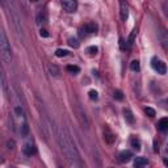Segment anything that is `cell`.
<instances>
[{
    "label": "cell",
    "instance_id": "obj_1",
    "mask_svg": "<svg viewBox=\"0 0 168 168\" xmlns=\"http://www.w3.org/2000/svg\"><path fill=\"white\" fill-rule=\"evenodd\" d=\"M57 139H58L59 147L62 150V152L64 154L66 159L70 162V164L72 166H80V158H79V152H78L75 143L71 138L70 133L66 129H59L58 134H57Z\"/></svg>",
    "mask_w": 168,
    "mask_h": 168
},
{
    "label": "cell",
    "instance_id": "obj_2",
    "mask_svg": "<svg viewBox=\"0 0 168 168\" xmlns=\"http://www.w3.org/2000/svg\"><path fill=\"white\" fill-rule=\"evenodd\" d=\"M7 11V16L9 19V25L12 26L13 32L17 34V37L20 40H24V29H23V24H21V19L19 16L15 4H13L12 0H5V4L3 7Z\"/></svg>",
    "mask_w": 168,
    "mask_h": 168
},
{
    "label": "cell",
    "instance_id": "obj_3",
    "mask_svg": "<svg viewBox=\"0 0 168 168\" xmlns=\"http://www.w3.org/2000/svg\"><path fill=\"white\" fill-rule=\"evenodd\" d=\"M0 58L4 63H11L12 60V49L11 44L7 38V34L4 30L0 28Z\"/></svg>",
    "mask_w": 168,
    "mask_h": 168
},
{
    "label": "cell",
    "instance_id": "obj_4",
    "mask_svg": "<svg viewBox=\"0 0 168 168\" xmlns=\"http://www.w3.org/2000/svg\"><path fill=\"white\" fill-rule=\"evenodd\" d=\"M151 66H152V69L156 71L158 74L160 75H166L167 72V66H166V63L163 62V60H160L158 58H152L151 60Z\"/></svg>",
    "mask_w": 168,
    "mask_h": 168
},
{
    "label": "cell",
    "instance_id": "obj_5",
    "mask_svg": "<svg viewBox=\"0 0 168 168\" xmlns=\"http://www.w3.org/2000/svg\"><path fill=\"white\" fill-rule=\"evenodd\" d=\"M60 4L66 12L71 13L76 11V0H60Z\"/></svg>",
    "mask_w": 168,
    "mask_h": 168
},
{
    "label": "cell",
    "instance_id": "obj_6",
    "mask_svg": "<svg viewBox=\"0 0 168 168\" xmlns=\"http://www.w3.org/2000/svg\"><path fill=\"white\" fill-rule=\"evenodd\" d=\"M120 15H121V20L126 21L127 16H129V8H127V4L124 2V0L120 2Z\"/></svg>",
    "mask_w": 168,
    "mask_h": 168
},
{
    "label": "cell",
    "instance_id": "obj_7",
    "mask_svg": "<svg viewBox=\"0 0 168 168\" xmlns=\"http://www.w3.org/2000/svg\"><path fill=\"white\" fill-rule=\"evenodd\" d=\"M0 84H2L4 93H7L8 92V81H7V76L4 74V70H3L2 64H0Z\"/></svg>",
    "mask_w": 168,
    "mask_h": 168
},
{
    "label": "cell",
    "instance_id": "obj_8",
    "mask_svg": "<svg viewBox=\"0 0 168 168\" xmlns=\"http://www.w3.org/2000/svg\"><path fill=\"white\" fill-rule=\"evenodd\" d=\"M131 158H133V154H131L130 151H122L120 154V160L122 163H125V162H129Z\"/></svg>",
    "mask_w": 168,
    "mask_h": 168
},
{
    "label": "cell",
    "instance_id": "obj_9",
    "mask_svg": "<svg viewBox=\"0 0 168 168\" xmlns=\"http://www.w3.org/2000/svg\"><path fill=\"white\" fill-rule=\"evenodd\" d=\"M158 129L160 131H167V129H168V118L164 117V118L160 120L158 122Z\"/></svg>",
    "mask_w": 168,
    "mask_h": 168
},
{
    "label": "cell",
    "instance_id": "obj_10",
    "mask_svg": "<svg viewBox=\"0 0 168 168\" xmlns=\"http://www.w3.org/2000/svg\"><path fill=\"white\" fill-rule=\"evenodd\" d=\"M84 30L87 32V33H96V32H97V25L95 23H89L87 25H84Z\"/></svg>",
    "mask_w": 168,
    "mask_h": 168
},
{
    "label": "cell",
    "instance_id": "obj_11",
    "mask_svg": "<svg viewBox=\"0 0 168 168\" xmlns=\"http://www.w3.org/2000/svg\"><path fill=\"white\" fill-rule=\"evenodd\" d=\"M24 154L25 155H28V156H30V155H33V154H35V147L32 143L29 145H25V147H24Z\"/></svg>",
    "mask_w": 168,
    "mask_h": 168
},
{
    "label": "cell",
    "instance_id": "obj_12",
    "mask_svg": "<svg viewBox=\"0 0 168 168\" xmlns=\"http://www.w3.org/2000/svg\"><path fill=\"white\" fill-rule=\"evenodd\" d=\"M148 164V160L146 158H135L134 160V166L135 167H145Z\"/></svg>",
    "mask_w": 168,
    "mask_h": 168
},
{
    "label": "cell",
    "instance_id": "obj_13",
    "mask_svg": "<svg viewBox=\"0 0 168 168\" xmlns=\"http://www.w3.org/2000/svg\"><path fill=\"white\" fill-rule=\"evenodd\" d=\"M104 135H105V141L108 142V143H113V142H114V139H116V137H114V135H113L112 133H110V131L108 130V129L105 130Z\"/></svg>",
    "mask_w": 168,
    "mask_h": 168
},
{
    "label": "cell",
    "instance_id": "obj_14",
    "mask_svg": "<svg viewBox=\"0 0 168 168\" xmlns=\"http://www.w3.org/2000/svg\"><path fill=\"white\" fill-rule=\"evenodd\" d=\"M124 114H125V118H126L127 122H130V124H133V122H134L133 113H131L129 109H125V110H124Z\"/></svg>",
    "mask_w": 168,
    "mask_h": 168
},
{
    "label": "cell",
    "instance_id": "obj_15",
    "mask_svg": "<svg viewBox=\"0 0 168 168\" xmlns=\"http://www.w3.org/2000/svg\"><path fill=\"white\" fill-rule=\"evenodd\" d=\"M69 45L74 49H78L79 47V41H78L75 37H71V38H69Z\"/></svg>",
    "mask_w": 168,
    "mask_h": 168
},
{
    "label": "cell",
    "instance_id": "obj_16",
    "mask_svg": "<svg viewBox=\"0 0 168 168\" xmlns=\"http://www.w3.org/2000/svg\"><path fill=\"white\" fill-rule=\"evenodd\" d=\"M131 146H133V148L137 150V151H139V150H141V142H139L137 138L131 139Z\"/></svg>",
    "mask_w": 168,
    "mask_h": 168
},
{
    "label": "cell",
    "instance_id": "obj_17",
    "mask_svg": "<svg viewBox=\"0 0 168 168\" xmlns=\"http://www.w3.org/2000/svg\"><path fill=\"white\" fill-rule=\"evenodd\" d=\"M49 70H50V72H51V75H54V76L59 75V69L55 66V64H50V66H49Z\"/></svg>",
    "mask_w": 168,
    "mask_h": 168
},
{
    "label": "cell",
    "instance_id": "obj_18",
    "mask_svg": "<svg viewBox=\"0 0 168 168\" xmlns=\"http://www.w3.org/2000/svg\"><path fill=\"white\" fill-rule=\"evenodd\" d=\"M69 72H71V74H74V75H76L78 72L80 71V69L78 66H67V69H66Z\"/></svg>",
    "mask_w": 168,
    "mask_h": 168
},
{
    "label": "cell",
    "instance_id": "obj_19",
    "mask_svg": "<svg viewBox=\"0 0 168 168\" xmlns=\"http://www.w3.org/2000/svg\"><path fill=\"white\" fill-rule=\"evenodd\" d=\"M55 55L59 57V58H62V57H67L69 55V51H67V50H63V49H58L55 51Z\"/></svg>",
    "mask_w": 168,
    "mask_h": 168
},
{
    "label": "cell",
    "instance_id": "obj_20",
    "mask_svg": "<svg viewBox=\"0 0 168 168\" xmlns=\"http://www.w3.org/2000/svg\"><path fill=\"white\" fill-rule=\"evenodd\" d=\"M46 20H47V16H46L45 12H40V13H38V17H37L38 23H46Z\"/></svg>",
    "mask_w": 168,
    "mask_h": 168
},
{
    "label": "cell",
    "instance_id": "obj_21",
    "mask_svg": "<svg viewBox=\"0 0 168 168\" xmlns=\"http://www.w3.org/2000/svg\"><path fill=\"white\" fill-rule=\"evenodd\" d=\"M130 69L133 71H139V69H141V66H139V62L138 60H133L130 64Z\"/></svg>",
    "mask_w": 168,
    "mask_h": 168
},
{
    "label": "cell",
    "instance_id": "obj_22",
    "mask_svg": "<svg viewBox=\"0 0 168 168\" xmlns=\"http://www.w3.org/2000/svg\"><path fill=\"white\" fill-rule=\"evenodd\" d=\"M114 99H116V100H118V101H121V100L124 99V93L120 91V89L114 91Z\"/></svg>",
    "mask_w": 168,
    "mask_h": 168
},
{
    "label": "cell",
    "instance_id": "obj_23",
    "mask_svg": "<svg viewBox=\"0 0 168 168\" xmlns=\"http://www.w3.org/2000/svg\"><path fill=\"white\" fill-rule=\"evenodd\" d=\"M15 112H16V114L19 117H24V110H23V108H21V106L17 105L16 108H15Z\"/></svg>",
    "mask_w": 168,
    "mask_h": 168
},
{
    "label": "cell",
    "instance_id": "obj_24",
    "mask_svg": "<svg viewBox=\"0 0 168 168\" xmlns=\"http://www.w3.org/2000/svg\"><path fill=\"white\" fill-rule=\"evenodd\" d=\"M145 112H146V114H147L148 117H154V116H155V110H154L152 108H146Z\"/></svg>",
    "mask_w": 168,
    "mask_h": 168
},
{
    "label": "cell",
    "instance_id": "obj_25",
    "mask_svg": "<svg viewBox=\"0 0 168 168\" xmlns=\"http://www.w3.org/2000/svg\"><path fill=\"white\" fill-rule=\"evenodd\" d=\"M89 99H91V100H95V101H96V100L99 99L97 92H96V91H89Z\"/></svg>",
    "mask_w": 168,
    "mask_h": 168
},
{
    "label": "cell",
    "instance_id": "obj_26",
    "mask_svg": "<svg viewBox=\"0 0 168 168\" xmlns=\"http://www.w3.org/2000/svg\"><path fill=\"white\" fill-rule=\"evenodd\" d=\"M88 53L91 55H95L96 53H97V47H96V46H91V47H88Z\"/></svg>",
    "mask_w": 168,
    "mask_h": 168
},
{
    "label": "cell",
    "instance_id": "obj_27",
    "mask_svg": "<svg viewBox=\"0 0 168 168\" xmlns=\"http://www.w3.org/2000/svg\"><path fill=\"white\" fill-rule=\"evenodd\" d=\"M135 33H137V30H134L133 33H131L130 38H129V47H130V46L133 45V42H134V35H135Z\"/></svg>",
    "mask_w": 168,
    "mask_h": 168
},
{
    "label": "cell",
    "instance_id": "obj_28",
    "mask_svg": "<svg viewBox=\"0 0 168 168\" xmlns=\"http://www.w3.org/2000/svg\"><path fill=\"white\" fill-rule=\"evenodd\" d=\"M28 131H29V127H28L26 124L23 125V135H28Z\"/></svg>",
    "mask_w": 168,
    "mask_h": 168
},
{
    "label": "cell",
    "instance_id": "obj_29",
    "mask_svg": "<svg viewBox=\"0 0 168 168\" xmlns=\"http://www.w3.org/2000/svg\"><path fill=\"white\" fill-rule=\"evenodd\" d=\"M7 145H8V148H11V150H13V148H15V141H8V143H7Z\"/></svg>",
    "mask_w": 168,
    "mask_h": 168
},
{
    "label": "cell",
    "instance_id": "obj_30",
    "mask_svg": "<svg viewBox=\"0 0 168 168\" xmlns=\"http://www.w3.org/2000/svg\"><path fill=\"white\" fill-rule=\"evenodd\" d=\"M40 34L42 35V37H49V33H47V30H46V29H41Z\"/></svg>",
    "mask_w": 168,
    "mask_h": 168
},
{
    "label": "cell",
    "instance_id": "obj_31",
    "mask_svg": "<svg viewBox=\"0 0 168 168\" xmlns=\"http://www.w3.org/2000/svg\"><path fill=\"white\" fill-rule=\"evenodd\" d=\"M0 4H2V7H4V4H5V0H0Z\"/></svg>",
    "mask_w": 168,
    "mask_h": 168
},
{
    "label": "cell",
    "instance_id": "obj_32",
    "mask_svg": "<svg viewBox=\"0 0 168 168\" xmlns=\"http://www.w3.org/2000/svg\"><path fill=\"white\" fill-rule=\"evenodd\" d=\"M33 2H35V0H33Z\"/></svg>",
    "mask_w": 168,
    "mask_h": 168
}]
</instances>
